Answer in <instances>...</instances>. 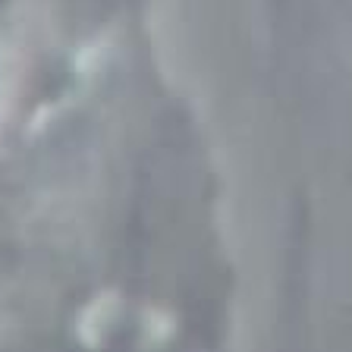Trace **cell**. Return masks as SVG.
I'll list each match as a JSON object with an SVG mask.
<instances>
[{
    "mask_svg": "<svg viewBox=\"0 0 352 352\" xmlns=\"http://www.w3.org/2000/svg\"><path fill=\"white\" fill-rule=\"evenodd\" d=\"M154 0H0V145L148 35Z\"/></svg>",
    "mask_w": 352,
    "mask_h": 352,
    "instance_id": "2",
    "label": "cell"
},
{
    "mask_svg": "<svg viewBox=\"0 0 352 352\" xmlns=\"http://www.w3.org/2000/svg\"><path fill=\"white\" fill-rule=\"evenodd\" d=\"M217 176L151 38L0 145V349L220 346Z\"/></svg>",
    "mask_w": 352,
    "mask_h": 352,
    "instance_id": "1",
    "label": "cell"
}]
</instances>
